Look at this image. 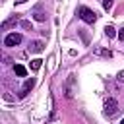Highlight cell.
Masks as SVG:
<instances>
[{"label": "cell", "mask_w": 124, "mask_h": 124, "mask_svg": "<svg viewBox=\"0 0 124 124\" xmlns=\"http://www.w3.org/2000/svg\"><path fill=\"white\" fill-rule=\"evenodd\" d=\"M14 72H16L17 76H21V78H23V76L27 74V70H25V68H23L21 64H16V66H14Z\"/></svg>", "instance_id": "8"}, {"label": "cell", "mask_w": 124, "mask_h": 124, "mask_svg": "<svg viewBox=\"0 0 124 124\" xmlns=\"http://www.w3.org/2000/svg\"><path fill=\"white\" fill-rule=\"evenodd\" d=\"M118 81H124V72H120V74H118Z\"/></svg>", "instance_id": "12"}, {"label": "cell", "mask_w": 124, "mask_h": 124, "mask_svg": "<svg viewBox=\"0 0 124 124\" xmlns=\"http://www.w3.org/2000/svg\"><path fill=\"white\" fill-rule=\"evenodd\" d=\"M21 39H23L21 33H16V31H14V33H8V35L4 37V45H6V46H17V45L21 43Z\"/></svg>", "instance_id": "2"}, {"label": "cell", "mask_w": 124, "mask_h": 124, "mask_svg": "<svg viewBox=\"0 0 124 124\" xmlns=\"http://www.w3.org/2000/svg\"><path fill=\"white\" fill-rule=\"evenodd\" d=\"M116 110H118L116 99H107V101H105V114H107V116H114Z\"/></svg>", "instance_id": "3"}, {"label": "cell", "mask_w": 124, "mask_h": 124, "mask_svg": "<svg viewBox=\"0 0 124 124\" xmlns=\"http://www.w3.org/2000/svg\"><path fill=\"white\" fill-rule=\"evenodd\" d=\"M33 17H35L37 21H45V19H46V14L43 12V6H37V8H35V12H33Z\"/></svg>", "instance_id": "5"}, {"label": "cell", "mask_w": 124, "mask_h": 124, "mask_svg": "<svg viewBox=\"0 0 124 124\" xmlns=\"http://www.w3.org/2000/svg\"><path fill=\"white\" fill-rule=\"evenodd\" d=\"M120 124H124V118H122V122H120Z\"/></svg>", "instance_id": "13"}, {"label": "cell", "mask_w": 124, "mask_h": 124, "mask_svg": "<svg viewBox=\"0 0 124 124\" xmlns=\"http://www.w3.org/2000/svg\"><path fill=\"white\" fill-rule=\"evenodd\" d=\"M105 35H107L108 39H112V37H116L118 33H116V29H114L112 25H107V27H105Z\"/></svg>", "instance_id": "7"}, {"label": "cell", "mask_w": 124, "mask_h": 124, "mask_svg": "<svg viewBox=\"0 0 124 124\" xmlns=\"http://www.w3.org/2000/svg\"><path fill=\"white\" fill-rule=\"evenodd\" d=\"M103 8H105V10L108 12V10L112 8V0H103Z\"/></svg>", "instance_id": "10"}, {"label": "cell", "mask_w": 124, "mask_h": 124, "mask_svg": "<svg viewBox=\"0 0 124 124\" xmlns=\"http://www.w3.org/2000/svg\"><path fill=\"white\" fill-rule=\"evenodd\" d=\"M118 39H120V41H122V43H124V27H122V29H120V31H118Z\"/></svg>", "instance_id": "11"}, {"label": "cell", "mask_w": 124, "mask_h": 124, "mask_svg": "<svg viewBox=\"0 0 124 124\" xmlns=\"http://www.w3.org/2000/svg\"><path fill=\"white\" fill-rule=\"evenodd\" d=\"M41 64H43V60H41V58L31 60V70H39V68H41Z\"/></svg>", "instance_id": "9"}, {"label": "cell", "mask_w": 124, "mask_h": 124, "mask_svg": "<svg viewBox=\"0 0 124 124\" xmlns=\"http://www.w3.org/2000/svg\"><path fill=\"white\" fill-rule=\"evenodd\" d=\"M33 85H35V78H27L25 83H23V89H21V97H25V95L33 89Z\"/></svg>", "instance_id": "4"}, {"label": "cell", "mask_w": 124, "mask_h": 124, "mask_svg": "<svg viewBox=\"0 0 124 124\" xmlns=\"http://www.w3.org/2000/svg\"><path fill=\"white\" fill-rule=\"evenodd\" d=\"M78 16H79V19L85 21V23H95V19H97V14H95L93 10H89L87 6H79V8H78Z\"/></svg>", "instance_id": "1"}, {"label": "cell", "mask_w": 124, "mask_h": 124, "mask_svg": "<svg viewBox=\"0 0 124 124\" xmlns=\"http://www.w3.org/2000/svg\"><path fill=\"white\" fill-rule=\"evenodd\" d=\"M29 50H31V52H41V50H43V41H33V43L29 45Z\"/></svg>", "instance_id": "6"}]
</instances>
